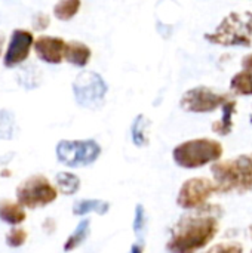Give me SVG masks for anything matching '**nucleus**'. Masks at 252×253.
I'll return each mask as SVG.
<instances>
[{"instance_id":"nucleus-1","label":"nucleus","mask_w":252,"mask_h":253,"mask_svg":"<svg viewBox=\"0 0 252 253\" xmlns=\"http://www.w3.org/2000/svg\"><path fill=\"white\" fill-rule=\"evenodd\" d=\"M209 206L202 208V213L183 216L171 231L166 242L169 253H198L205 249L218 234L220 222L217 215L209 213Z\"/></svg>"},{"instance_id":"nucleus-2","label":"nucleus","mask_w":252,"mask_h":253,"mask_svg":"<svg viewBox=\"0 0 252 253\" xmlns=\"http://www.w3.org/2000/svg\"><path fill=\"white\" fill-rule=\"evenodd\" d=\"M211 173L221 194L252 191V153L212 163Z\"/></svg>"},{"instance_id":"nucleus-3","label":"nucleus","mask_w":252,"mask_h":253,"mask_svg":"<svg viewBox=\"0 0 252 253\" xmlns=\"http://www.w3.org/2000/svg\"><path fill=\"white\" fill-rule=\"evenodd\" d=\"M205 39L211 44L250 47L252 46V13L248 10L229 13L212 33L205 34Z\"/></svg>"},{"instance_id":"nucleus-4","label":"nucleus","mask_w":252,"mask_h":253,"mask_svg":"<svg viewBox=\"0 0 252 253\" xmlns=\"http://www.w3.org/2000/svg\"><path fill=\"white\" fill-rule=\"evenodd\" d=\"M223 151L221 142L211 138H196L178 144L172 150V159L183 169H199L221 160Z\"/></svg>"},{"instance_id":"nucleus-5","label":"nucleus","mask_w":252,"mask_h":253,"mask_svg":"<svg viewBox=\"0 0 252 253\" xmlns=\"http://www.w3.org/2000/svg\"><path fill=\"white\" fill-rule=\"evenodd\" d=\"M101 145L94 139L59 141L56 145V159L67 168H85L98 160Z\"/></svg>"},{"instance_id":"nucleus-6","label":"nucleus","mask_w":252,"mask_h":253,"mask_svg":"<svg viewBox=\"0 0 252 253\" xmlns=\"http://www.w3.org/2000/svg\"><path fill=\"white\" fill-rule=\"evenodd\" d=\"M58 197V190L46 176L34 175L25 179L16 188V200L22 208L39 209L53 203Z\"/></svg>"},{"instance_id":"nucleus-7","label":"nucleus","mask_w":252,"mask_h":253,"mask_svg":"<svg viewBox=\"0 0 252 253\" xmlns=\"http://www.w3.org/2000/svg\"><path fill=\"white\" fill-rule=\"evenodd\" d=\"M214 194H221V190L215 181L208 178H190L187 179L177 196V205L184 211H198L208 206V200Z\"/></svg>"},{"instance_id":"nucleus-8","label":"nucleus","mask_w":252,"mask_h":253,"mask_svg":"<svg viewBox=\"0 0 252 253\" xmlns=\"http://www.w3.org/2000/svg\"><path fill=\"white\" fill-rule=\"evenodd\" d=\"M107 90L105 80L95 71H82L73 83L74 99L85 108H98L104 102Z\"/></svg>"},{"instance_id":"nucleus-9","label":"nucleus","mask_w":252,"mask_h":253,"mask_svg":"<svg viewBox=\"0 0 252 253\" xmlns=\"http://www.w3.org/2000/svg\"><path fill=\"white\" fill-rule=\"evenodd\" d=\"M233 95L217 92L208 86H198L184 92L180 99V107L187 113H212L221 108Z\"/></svg>"},{"instance_id":"nucleus-10","label":"nucleus","mask_w":252,"mask_h":253,"mask_svg":"<svg viewBox=\"0 0 252 253\" xmlns=\"http://www.w3.org/2000/svg\"><path fill=\"white\" fill-rule=\"evenodd\" d=\"M34 44V39L33 34L27 30H13L6 53H4V59L3 64L7 68H13L19 64H22L31 50V46Z\"/></svg>"},{"instance_id":"nucleus-11","label":"nucleus","mask_w":252,"mask_h":253,"mask_svg":"<svg viewBox=\"0 0 252 253\" xmlns=\"http://www.w3.org/2000/svg\"><path fill=\"white\" fill-rule=\"evenodd\" d=\"M36 55L48 64H59L64 61V50L65 42L59 37L50 36H40L34 42Z\"/></svg>"},{"instance_id":"nucleus-12","label":"nucleus","mask_w":252,"mask_h":253,"mask_svg":"<svg viewBox=\"0 0 252 253\" xmlns=\"http://www.w3.org/2000/svg\"><path fill=\"white\" fill-rule=\"evenodd\" d=\"M92 56V50L88 44L73 40V42H67L65 43V50H64V59L67 62H70L71 65L76 67H86L91 61Z\"/></svg>"},{"instance_id":"nucleus-13","label":"nucleus","mask_w":252,"mask_h":253,"mask_svg":"<svg viewBox=\"0 0 252 253\" xmlns=\"http://www.w3.org/2000/svg\"><path fill=\"white\" fill-rule=\"evenodd\" d=\"M238 102L235 96H232L223 107H221V119L212 123V132L220 136H227L233 130V116L236 113Z\"/></svg>"},{"instance_id":"nucleus-14","label":"nucleus","mask_w":252,"mask_h":253,"mask_svg":"<svg viewBox=\"0 0 252 253\" xmlns=\"http://www.w3.org/2000/svg\"><path fill=\"white\" fill-rule=\"evenodd\" d=\"M108 211H110V203L105 200H98V199L79 200L73 205V213L76 216H85L88 213L105 215Z\"/></svg>"},{"instance_id":"nucleus-15","label":"nucleus","mask_w":252,"mask_h":253,"mask_svg":"<svg viewBox=\"0 0 252 253\" xmlns=\"http://www.w3.org/2000/svg\"><path fill=\"white\" fill-rule=\"evenodd\" d=\"M27 215L19 203H12L10 200H0V219L4 224L19 225L25 221Z\"/></svg>"},{"instance_id":"nucleus-16","label":"nucleus","mask_w":252,"mask_h":253,"mask_svg":"<svg viewBox=\"0 0 252 253\" xmlns=\"http://www.w3.org/2000/svg\"><path fill=\"white\" fill-rule=\"evenodd\" d=\"M149 127L150 120L144 114H138L131 126V138L135 147L143 148L149 145Z\"/></svg>"},{"instance_id":"nucleus-17","label":"nucleus","mask_w":252,"mask_h":253,"mask_svg":"<svg viewBox=\"0 0 252 253\" xmlns=\"http://www.w3.org/2000/svg\"><path fill=\"white\" fill-rule=\"evenodd\" d=\"M230 90L239 96L252 95V68H242L232 77Z\"/></svg>"},{"instance_id":"nucleus-18","label":"nucleus","mask_w":252,"mask_h":253,"mask_svg":"<svg viewBox=\"0 0 252 253\" xmlns=\"http://www.w3.org/2000/svg\"><path fill=\"white\" fill-rule=\"evenodd\" d=\"M91 228V221L89 219H83L77 224L76 230L73 231V234L65 240L64 243V252H73L74 249H77L79 246H82L85 243V240L89 236V230Z\"/></svg>"},{"instance_id":"nucleus-19","label":"nucleus","mask_w":252,"mask_h":253,"mask_svg":"<svg viewBox=\"0 0 252 253\" xmlns=\"http://www.w3.org/2000/svg\"><path fill=\"white\" fill-rule=\"evenodd\" d=\"M56 187L64 196H73L80 190V179L77 175L70 172H59L55 176Z\"/></svg>"},{"instance_id":"nucleus-20","label":"nucleus","mask_w":252,"mask_h":253,"mask_svg":"<svg viewBox=\"0 0 252 253\" xmlns=\"http://www.w3.org/2000/svg\"><path fill=\"white\" fill-rule=\"evenodd\" d=\"M82 0H59L53 6V15L59 21H70L77 15Z\"/></svg>"},{"instance_id":"nucleus-21","label":"nucleus","mask_w":252,"mask_h":253,"mask_svg":"<svg viewBox=\"0 0 252 253\" xmlns=\"http://www.w3.org/2000/svg\"><path fill=\"white\" fill-rule=\"evenodd\" d=\"M15 133V117L7 110H0V139H12Z\"/></svg>"},{"instance_id":"nucleus-22","label":"nucleus","mask_w":252,"mask_h":253,"mask_svg":"<svg viewBox=\"0 0 252 253\" xmlns=\"http://www.w3.org/2000/svg\"><path fill=\"white\" fill-rule=\"evenodd\" d=\"M132 230H134L138 242H144V236H146V230H147V218H146V211L141 205H137V208H135Z\"/></svg>"},{"instance_id":"nucleus-23","label":"nucleus","mask_w":252,"mask_h":253,"mask_svg":"<svg viewBox=\"0 0 252 253\" xmlns=\"http://www.w3.org/2000/svg\"><path fill=\"white\" fill-rule=\"evenodd\" d=\"M27 231L22 228H12L6 236V243L10 248H19L27 242Z\"/></svg>"},{"instance_id":"nucleus-24","label":"nucleus","mask_w":252,"mask_h":253,"mask_svg":"<svg viewBox=\"0 0 252 253\" xmlns=\"http://www.w3.org/2000/svg\"><path fill=\"white\" fill-rule=\"evenodd\" d=\"M203 253H244V246L236 242H229V243H218Z\"/></svg>"},{"instance_id":"nucleus-25","label":"nucleus","mask_w":252,"mask_h":253,"mask_svg":"<svg viewBox=\"0 0 252 253\" xmlns=\"http://www.w3.org/2000/svg\"><path fill=\"white\" fill-rule=\"evenodd\" d=\"M49 22H50V21H49V16H48L46 13H43V12L34 15V18H33V27H34V30H37V31H42V30L48 28V27H49Z\"/></svg>"},{"instance_id":"nucleus-26","label":"nucleus","mask_w":252,"mask_h":253,"mask_svg":"<svg viewBox=\"0 0 252 253\" xmlns=\"http://www.w3.org/2000/svg\"><path fill=\"white\" fill-rule=\"evenodd\" d=\"M146 251V243L144 242H137L131 246L129 253H144Z\"/></svg>"},{"instance_id":"nucleus-27","label":"nucleus","mask_w":252,"mask_h":253,"mask_svg":"<svg viewBox=\"0 0 252 253\" xmlns=\"http://www.w3.org/2000/svg\"><path fill=\"white\" fill-rule=\"evenodd\" d=\"M242 68H252V53L244 56V59H242Z\"/></svg>"},{"instance_id":"nucleus-28","label":"nucleus","mask_w":252,"mask_h":253,"mask_svg":"<svg viewBox=\"0 0 252 253\" xmlns=\"http://www.w3.org/2000/svg\"><path fill=\"white\" fill-rule=\"evenodd\" d=\"M3 43H4V36L0 33V55H1V50H3Z\"/></svg>"},{"instance_id":"nucleus-29","label":"nucleus","mask_w":252,"mask_h":253,"mask_svg":"<svg viewBox=\"0 0 252 253\" xmlns=\"http://www.w3.org/2000/svg\"><path fill=\"white\" fill-rule=\"evenodd\" d=\"M250 234H251V237H252V225L250 227Z\"/></svg>"},{"instance_id":"nucleus-30","label":"nucleus","mask_w":252,"mask_h":253,"mask_svg":"<svg viewBox=\"0 0 252 253\" xmlns=\"http://www.w3.org/2000/svg\"><path fill=\"white\" fill-rule=\"evenodd\" d=\"M251 123H252V116H251Z\"/></svg>"},{"instance_id":"nucleus-31","label":"nucleus","mask_w":252,"mask_h":253,"mask_svg":"<svg viewBox=\"0 0 252 253\" xmlns=\"http://www.w3.org/2000/svg\"><path fill=\"white\" fill-rule=\"evenodd\" d=\"M251 253H252V251H251Z\"/></svg>"}]
</instances>
